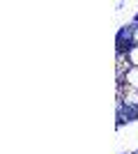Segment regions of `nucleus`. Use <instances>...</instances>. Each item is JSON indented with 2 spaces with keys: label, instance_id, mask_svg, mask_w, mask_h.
Segmentation results:
<instances>
[{
  "label": "nucleus",
  "instance_id": "f257e3e1",
  "mask_svg": "<svg viewBox=\"0 0 138 154\" xmlns=\"http://www.w3.org/2000/svg\"><path fill=\"white\" fill-rule=\"evenodd\" d=\"M118 78H120V85H127V88H131V90L138 92V67H129V69Z\"/></svg>",
  "mask_w": 138,
  "mask_h": 154
},
{
  "label": "nucleus",
  "instance_id": "f03ea898",
  "mask_svg": "<svg viewBox=\"0 0 138 154\" xmlns=\"http://www.w3.org/2000/svg\"><path fill=\"white\" fill-rule=\"evenodd\" d=\"M124 58H127V62L131 64V67H138V46H129L124 51Z\"/></svg>",
  "mask_w": 138,
  "mask_h": 154
},
{
  "label": "nucleus",
  "instance_id": "7ed1b4c3",
  "mask_svg": "<svg viewBox=\"0 0 138 154\" xmlns=\"http://www.w3.org/2000/svg\"><path fill=\"white\" fill-rule=\"evenodd\" d=\"M127 39H129V46H138V26L129 28V32H127Z\"/></svg>",
  "mask_w": 138,
  "mask_h": 154
}]
</instances>
